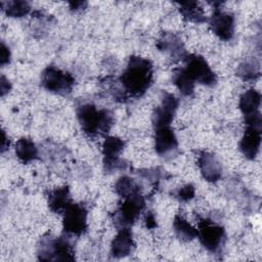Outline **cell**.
Listing matches in <instances>:
<instances>
[{"mask_svg": "<svg viewBox=\"0 0 262 262\" xmlns=\"http://www.w3.org/2000/svg\"><path fill=\"white\" fill-rule=\"evenodd\" d=\"M10 88H11V85H10L9 81L6 80L4 76H2L1 77V95L4 96L5 93L10 90Z\"/></svg>", "mask_w": 262, "mask_h": 262, "instance_id": "28", "label": "cell"}, {"mask_svg": "<svg viewBox=\"0 0 262 262\" xmlns=\"http://www.w3.org/2000/svg\"><path fill=\"white\" fill-rule=\"evenodd\" d=\"M260 104L261 94L255 89H249L242 94L238 106L244 116H248L258 112Z\"/></svg>", "mask_w": 262, "mask_h": 262, "instance_id": "18", "label": "cell"}, {"mask_svg": "<svg viewBox=\"0 0 262 262\" xmlns=\"http://www.w3.org/2000/svg\"><path fill=\"white\" fill-rule=\"evenodd\" d=\"M9 60H10L9 48H7L4 43H2V45H1V64L4 66V64L8 63Z\"/></svg>", "mask_w": 262, "mask_h": 262, "instance_id": "27", "label": "cell"}, {"mask_svg": "<svg viewBox=\"0 0 262 262\" xmlns=\"http://www.w3.org/2000/svg\"><path fill=\"white\" fill-rule=\"evenodd\" d=\"M125 146V142L116 136H108L105 138L102 144L103 164L106 170L112 171L120 167V154Z\"/></svg>", "mask_w": 262, "mask_h": 262, "instance_id": "11", "label": "cell"}, {"mask_svg": "<svg viewBox=\"0 0 262 262\" xmlns=\"http://www.w3.org/2000/svg\"><path fill=\"white\" fill-rule=\"evenodd\" d=\"M75 84L74 77L54 66H48L41 74V85L48 91L67 95Z\"/></svg>", "mask_w": 262, "mask_h": 262, "instance_id": "4", "label": "cell"}, {"mask_svg": "<svg viewBox=\"0 0 262 262\" xmlns=\"http://www.w3.org/2000/svg\"><path fill=\"white\" fill-rule=\"evenodd\" d=\"M145 207V200L140 192L124 198L115 215V222L119 228L130 227L138 219Z\"/></svg>", "mask_w": 262, "mask_h": 262, "instance_id": "6", "label": "cell"}, {"mask_svg": "<svg viewBox=\"0 0 262 262\" xmlns=\"http://www.w3.org/2000/svg\"><path fill=\"white\" fill-rule=\"evenodd\" d=\"M62 227L67 233L81 235L87 229V210L82 204L71 203L63 211Z\"/></svg>", "mask_w": 262, "mask_h": 262, "instance_id": "8", "label": "cell"}, {"mask_svg": "<svg viewBox=\"0 0 262 262\" xmlns=\"http://www.w3.org/2000/svg\"><path fill=\"white\" fill-rule=\"evenodd\" d=\"M209 23L212 32L221 40L228 41L233 37L234 16L231 13L216 7Z\"/></svg>", "mask_w": 262, "mask_h": 262, "instance_id": "10", "label": "cell"}, {"mask_svg": "<svg viewBox=\"0 0 262 262\" xmlns=\"http://www.w3.org/2000/svg\"><path fill=\"white\" fill-rule=\"evenodd\" d=\"M178 107V99L171 93L163 92L162 100L152 113L154 128H161L170 126L172 123L176 110Z\"/></svg>", "mask_w": 262, "mask_h": 262, "instance_id": "9", "label": "cell"}, {"mask_svg": "<svg viewBox=\"0 0 262 262\" xmlns=\"http://www.w3.org/2000/svg\"><path fill=\"white\" fill-rule=\"evenodd\" d=\"M182 69L193 83L213 86L217 82L215 73L212 71L206 59L199 54L186 55L185 66Z\"/></svg>", "mask_w": 262, "mask_h": 262, "instance_id": "5", "label": "cell"}, {"mask_svg": "<svg viewBox=\"0 0 262 262\" xmlns=\"http://www.w3.org/2000/svg\"><path fill=\"white\" fill-rule=\"evenodd\" d=\"M157 47L160 50L170 52L174 57H182L185 53L181 39L172 33L163 34L157 43Z\"/></svg>", "mask_w": 262, "mask_h": 262, "instance_id": "17", "label": "cell"}, {"mask_svg": "<svg viewBox=\"0 0 262 262\" xmlns=\"http://www.w3.org/2000/svg\"><path fill=\"white\" fill-rule=\"evenodd\" d=\"M15 154L18 160L25 164L30 163L38 158V149L30 138L23 137L15 143Z\"/></svg>", "mask_w": 262, "mask_h": 262, "instance_id": "19", "label": "cell"}, {"mask_svg": "<svg viewBox=\"0 0 262 262\" xmlns=\"http://www.w3.org/2000/svg\"><path fill=\"white\" fill-rule=\"evenodd\" d=\"M194 187L191 184H187L181 188L178 189L176 196L181 202H187L190 201L194 196Z\"/></svg>", "mask_w": 262, "mask_h": 262, "instance_id": "26", "label": "cell"}, {"mask_svg": "<svg viewBox=\"0 0 262 262\" xmlns=\"http://www.w3.org/2000/svg\"><path fill=\"white\" fill-rule=\"evenodd\" d=\"M173 228L176 236L183 241L189 242L198 237V229L194 228L186 219L180 215H176L173 221Z\"/></svg>", "mask_w": 262, "mask_h": 262, "instance_id": "21", "label": "cell"}, {"mask_svg": "<svg viewBox=\"0 0 262 262\" xmlns=\"http://www.w3.org/2000/svg\"><path fill=\"white\" fill-rule=\"evenodd\" d=\"M261 144V129L247 126L245 133L239 141V149L243 155L253 160L256 158Z\"/></svg>", "mask_w": 262, "mask_h": 262, "instance_id": "14", "label": "cell"}, {"mask_svg": "<svg viewBox=\"0 0 262 262\" xmlns=\"http://www.w3.org/2000/svg\"><path fill=\"white\" fill-rule=\"evenodd\" d=\"M77 118L82 130L91 137L107 133L114 122L110 111L99 110L92 103L80 105L77 110Z\"/></svg>", "mask_w": 262, "mask_h": 262, "instance_id": "2", "label": "cell"}, {"mask_svg": "<svg viewBox=\"0 0 262 262\" xmlns=\"http://www.w3.org/2000/svg\"><path fill=\"white\" fill-rule=\"evenodd\" d=\"M198 237L208 251L214 253L220 250L224 244L225 230L216 222L203 218L198 223Z\"/></svg>", "mask_w": 262, "mask_h": 262, "instance_id": "7", "label": "cell"}, {"mask_svg": "<svg viewBox=\"0 0 262 262\" xmlns=\"http://www.w3.org/2000/svg\"><path fill=\"white\" fill-rule=\"evenodd\" d=\"M179 11L182 14V16L189 21L202 24L207 20L206 14L198 2H194V1L180 2Z\"/></svg>", "mask_w": 262, "mask_h": 262, "instance_id": "20", "label": "cell"}, {"mask_svg": "<svg viewBox=\"0 0 262 262\" xmlns=\"http://www.w3.org/2000/svg\"><path fill=\"white\" fill-rule=\"evenodd\" d=\"M6 6L3 7L5 10V13L10 17H23L27 15L31 9L29 3L27 1H20V0H14V1H8L6 3L2 2Z\"/></svg>", "mask_w": 262, "mask_h": 262, "instance_id": "25", "label": "cell"}, {"mask_svg": "<svg viewBox=\"0 0 262 262\" xmlns=\"http://www.w3.org/2000/svg\"><path fill=\"white\" fill-rule=\"evenodd\" d=\"M72 203L68 186L55 188L48 194V207L54 213L63 212Z\"/></svg>", "mask_w": 262, "mask_h": 262, "instance_id": "16", "label": "cell"}, {"mask_svg": "<svg viewBox=\"0 0 262 262\" xmlns=\"http://www.w3.org/2000/svg\"><path fill=\"white\" fill-rule=\"evenodd\" d=\"M237 75L245 81L256 80L260 76L259 62L254 60H246L241 63L236 71Z\"/></svg>", "mask_w": 262, "mask_h": 262, "instance_id": "23", "label": "cell"}, {"mask_svg": "<svg viewBox=\"0 0 262 262\" xmlns=\"http://www.w3.org/2000/svg\"><path fill=\"white\" fill-rule=\"evenodd\" d=\"M174 85L178 88V90L185 96H189L193 93L194 83L188 78L182 68H179L174 71L172 77Z\"/></svg>", "mask_w": 262, "mask_h": 262, "instance_id": "22", "label": "cell"}, {"mask_svg": "<svg viewBox=\"0 0 262 262\" xmlns=\"http://www.w3.org/2000/svg\"><path fill=\"white\" fill-rule=\"evenodd\" d=\"M39 260H69L75 259L74 249L68 238L63 236L52 237L50 235L43 236L38 246Z\"/></svg>", "mask_w": 262, "mask_h": 262, "instance_id": "3", "label": "cell"}, {"mask_svg": "<svg viewBox=\"0 0 262 262\" xmlns=\"http://www.w3.org/2000/svg\"><path fill=\"white\" fill-rule=\"evenodd\" d=\"M178 147V141L170 126L155 129V148L158 155L164 157L172 154Z\"/></svg>", "mask_w": 262, "mask_h": 262, "instance_id": "12", "label": "cell"}, {"mask_svg": "<svg viewBox=\"0 0 262 262\" xmlns=\"http://www.w3.org/2000/svg\"><path fill=\"white\" fill-rule=\"evenodd\" d=\"M202 176L209 182H216L221 178L222 166L215 155L203 151L198 159Z\"/></svg>", "mask_w": 262, "mask_h": 262, "instance_id": "13", "label": "cell"}, {"mask_svg": "<svg viewBox=\"0 0 262 262\" xmlns=\"http://www.w3.org/2000/svg\"><path fill=\"white\" fill-rule=\"evenodd\" d=\"M115 189L117 193L123 199L139 192V186L137 185V183L128 176H122L121 178H119L116 182Z\"/></svg>", "mask_w": 262, "mask_h": 262, "instance_id": "24", "label": "cell"}, {"mask_svg": "<svg viewBox=\"0 0 262 262\" xmlns=\"http://www.w3.org/2000/svg\"><path fill=\"white\" fill-rule=\"evenodd\" d=\"M83 5H86V2H81V1H77V2H70V7L73 10H79L83 7Z\"/></svg>", "mask_w": 262, "mask_h": 262, "instance_id": "30", "label": "cell"}, {"mask_svg": "<svg viewBox=\"0 0 262 262\" xmlns=\"http://www.w3.org/2000/svg\"><path fill=\"white\" fill-rule=\"evenodd\" d=\"M145 225L148 228H154L157 226V222H156V218L151 213H147L146 217H145Z\"/></svg>", "mask_w": 262, "mask_h": 262, "instance_id": "29", "label": "cell"}, {"mask_svg": "<svg viewBox=\"0 0 262 262\" xmlns=\"http://www.w3.org/2000/svg\"><path fill=\"white\" fill-rule=\"evenodd\" d=\"M154 67L151 61L141 56L132 55L120 77V82L130 96L140 97L150 87Z\"/></svg>", "mask_w": 262, "mask_h": 262, "instance_id": "1", "label": "cell"}, {"mask_svg": "<svg viewBox=\"0 0 262 262\" xmlns=\"http://www.w3.org/2000/svg\"><path fill=\"white\" fill-rule=\"evenodd\" d=\"M135 244L130 227L120 228L111 246V253L115 258L126 257L133 251Z\"/></svg>", "mask_w": 262, "mask_h": 262, "instance_id": "15", "label": "cell"}]
</instances>
